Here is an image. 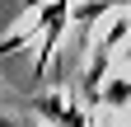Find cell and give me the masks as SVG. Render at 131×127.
I'll return each instance as SVG.
<instances>
[{
  "label": "cell",
  "mask_w": 131,
  "mask_h": 127,
  "mask_svg": "<svg viewBox=\"0 0 131 127\" xmlns=\"http://www.w3.org/2000/svg\"><path fill=\"white\" fill-rule=\"evenodd\" d=\"M0 127H14V122H9V118H0Z\"/></svg>",
  "instance_id": "obj_3"
},
{
  "label": "cell",
  "mask_w": 131,
  "mask_h": 127,
  "mask_svg": "<svg viewBox=\"0 0 131 127\" xmlns=\"http://www.w3.org/2000/svg\"><path fill=\"white\" fill-rule=\"evenodd\" d=\"M42 108L56 118V127H84V113L70 108V104H61V99H42Z\"/></svg>",
  "instance_id": "obj_1"
},
{
  "label": "cell",
  "mask_w": 131,
  "mask_h": 127,
  "mask_svg": "<svg viewBox=\"0 0 131 127\" xmlns=\"http://www.w3.org/2000/svg\"><path fill=\"white\" fill-rule=\"evenodd\" d=\"M103 104H108V108H122V104H131V75H126V80H117V85H108Z\"/></svg>",
  "instance_id": "obj_2"
}]
</instances>
